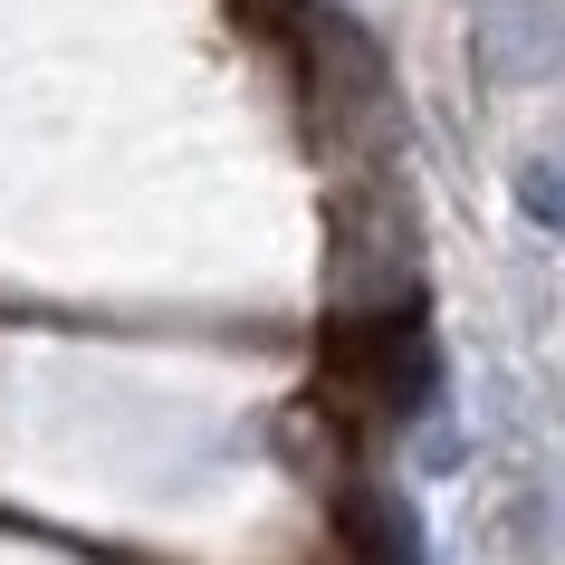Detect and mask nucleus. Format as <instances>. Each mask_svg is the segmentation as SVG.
Here are the masks:
<instances>
[{"mask_svg":"<svg viewBox=\"0 0 565 565\" xmlns=\"http://www.w3.org/2000/svg\"><path fill=\"white\" fill-rule=\"evenodd\" d=\"M345 546H355V565H431V546H422V518L403 489H345Z\"/></svg>","mask_w":565,"mask_h":565,"instance_id":"nucleus-3","label":"nucleus"},{"mask_svg":"<svg viewBox=\"0 0 565 565\" xmlns=\"http://www.w3.org/2000/svg\"><path fill=\"white\" fill-rule=\"evenodd\" d=\"M518 211L536 231H565V153H527L518 163Z\"/></svg>","mask_w":565,"mask_h":565,"instance_id":"nucleus-4","label":"nucleus"},{"mask_svg":"<svg viewBox=\"0 0 565 565\" xmlns=\"http://www.w3.org/2000/svg\"><path fill=\"white\" fill-rule=\"evenodd\" d=\"M470 58L489 87H546L565 67V10L556 0H479Z\"/></svg>","mask_w":565,"mask_h":565,"instance_id":"nucleus-2","label":"nucleus"},{"mask_svg":"<svg viewBox=\"0 0 565 565\" xmlns=\"http://www.w3.org/2000/svg\"><path fill=\"white\" fill-rule=\"evenodd\" d=\"M422 298V231L393 192H355L335 211V307H413Z\"/></svg>","mask_w":565,"mask_h":565,"instance_id":"nucleus-1","label":"nucleus"}]
</instances>
